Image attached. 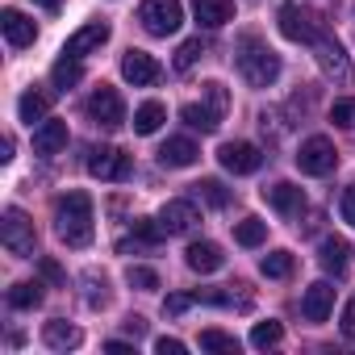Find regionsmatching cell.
I'll return each instance as SVG.
<instances>
[{
	"instance_id": "cell-1",
	"label": "cell",
	"mask_w": 355,
	"mask_h": 355,
	"mask_svg": "<svg viewBox=\"0 0 355 355\" xmlns=\"http://www.w3.org/2000/svg\"><path fill=\"white\" fill-rule=\"evenodd\" d=\"M55 230L67 247H88L92 243V197L88 193H63L55 201Z\"/></svg>"
},
{
	"instance_id": "cell-20",
	"label": "cell",
	"mask_w": 355,
	"mask_h": 355,
	"mask_svg": "<svg viewBox=\"0 0 355 355\" xmlns=\"http://www.w3.org/2000/svg\"><path fill=\"white\" fill-rule=\"evenodd\" d=\"M184 259H189V268L201 272V276H209V272H218V268L226 263V255H222L218 243H193V247L184 251Z\"/></svg>"
},
{
	"instance_id": "cell-16",
	"label": "cell",
	"mask_w": 355,
	"mask_h": 355,
	"mask_svg": "<svg viewBox=\"0 0 355 355\" xmlns=\"http://www.w3.org/2000/svg\"><path fill=\"white\" fill-rule=\"evenodd\" d=\"M263 201H268L276 214H284V218H297V214L305 209V193H301L297 184H272V189H263Z\"/></svg>"
},
{
	"instance_id": "cell-46",
	"label": "cell",
	"mask_w": 355,
	"mask_h": 355,
	"mask_svg": "<svg viewBox=\"0 0 355 355\" xmlns=\"http://www.w3.org/2000/svg\"><path fill=\"white\" fill-rule=\"evenodd\" d=\"M38 5H42V9H46V13H55V9H59V5H63V0H38Z\"/></svg>"
},
{
	"instance_id": "cell-37",
	"label": "cell",
	"mask_w": 355,
	"mask_h": 355,
	"mask_svg": "<svg viewBox=\"0 0 355 355\" xmlns=\"http://www.w3.org/2000/svg\"><path fill=\"white\" fill-rule=\"evenodd\" d=\"M330 121H334V125H343V130H355V101H334Z\"/></svg>"
},
{
	"instance_id": "cell-39",
	"label": "cell",
	"mask_w": 355,
	"mask_h": 355,
	"mask_svg": "<svg viewBox=\"0 0 355 355\" xmlns=\"http://www.w3.org/2000/svg\"><path fill=\"white\" fill-rule=\"evenodd\" d=\"M338 214H343V222H347V226H355V184L343 193V201H338Z\"/></svg>"
},
{
	"instance_id": "cell-24",
	"label": "cell",
	"mask_w": 355,
	"mask_h": 355,
	"mask_svg": "<svg viewBox=\"0 0 355 355\" xmlns=\"http://www.w3.org/2000/svg\"><path fill=\"white\" fill-rule=\"evenodd\" d=\"M46 109H51V96L46 92H26L21 101H17V113H21V121H42L46 117Z\"/></svg>"
},
{
	"instance_id": "cell-12",
	"label": "cell",
	"mask_w": 355,
	"mask_h": 355,
	"mask_svg": "<svg viewBox=\"0 0 355 355\" xmlns=\"http://www.w3.org/2000/svg\"><path fill=\"white\" fill-rule=\"evenodd\" d=\"M280 34L288 42H313L318 38V26H313V13L297 9V5H284L280 9Z\"/></svg>"
},
{
	"instance_id": "cell-27",
	"label": "cell",
	"mask_w": 355,
	"mask_h": 355,
	"mask_svg": "<svg viewBox=\"0 0 355 355\" xmlns=\"http://www.w3.org/2000/svg\"><path fill=\"white\" fill-rule=\"evenodd\" d=\"M51 80H55V88H63V92H67V88H76V84L84 80V67H80V63L67 55V59H59V63H55Z\"/></svg>"
},
{
	"instance_id": "cell-10",
	"label": "cell",
	"mask_w": 355,
	"mask_h": 355,
	"mask_svg": "<svg viewBox=\"0 0 355 355\" xmlns=\"http://www.w3.org/2000/svg\"><path fill=\"white\" fill-rule=\"evenodd\" d=\"M121 76H125L134 88H150V84H159L163 67H159L146 51H125V59H121Z\"/></svg>"
},
{
	"instance_id": "cell-31",
	"label": "cell",
	"mask_w": 355,
	"mask_h": 355,
	"mask_svg": "<svg viewBox=\"0 0 355 355\" xmlns=\"http://www.w3.org/2000/svg\"><path fill=\"white\" fill-rule=\"evenodd\" d=\"M280 338H284V326L280 322H255V330H251V347H259V351L276 347Z\"/></svg>"
},
{
	"instance_id": "cell-5",
	"label": "cell",
	"mask_w": 355,
	"mask_h": 355,
	"mask_svg": "<svg viewBox=\"0 0 355 355\" xmlns=\"http://www.w3.org/2000/svg\"><path fill=\"white\" fill-rule=\"evenodd\" d=\"M334 163H338L334 142H330V138H322V134L305 138V142H301V150H297V167H301L305 175H326V171H334Z\"/></svg>"
},
{
	"instance_id": "cell-17",
	"label": "cell",
	"mask_w": 355,
	"mask_h": 355,
	"mask_svg": "<svg viewBox=\"0 0 355 355\" xmlns=\"http://www.w3.org/2000/svg\"><path fill=\"white\" fill-rule=\"evenodd\" d=\"M193 17L205 30H222L226 21H234V5L230 0H193Z\"/></svg>"
},
{
	"instance_id": "cell-23",
	"label": "cell",
	"mask_w": 355,
	"mask_h": 355,
	"mask_svg": "<svg viewBox=\"0 0 355 355\" xmlns=\"http://www.w3.org/2000/svg\"><path fill=\"white\" fill-rule=\"evenodd\" d=\"M163 117H167V109H163L159 101H146V105L134 113V134H155V130L163 125Z\"/></svg>"
},
{
	"instance_id": "cell-3",
	"label": "cell",
	"mask_w": 355,
	"mask_h": 355,
	"mask_svg": "<svg viewBox=\"0 0 355 355\" xmlns=\"http://www.w3.org/2000/svg\"><path fill=\"white\" fill-rule=\"evenodd\" d=\"M138 21L146 34L155 38H167L184 26V5L180 0H142V9H138Z\"/></svg>"
},
{
	"instance_id": "cell-29",
	"label": "cell",
	"mask_w": 355,
	"mask_h": 355,
	"mask_svg": "<svg viewBox=\"0 0 355 355\" xmlns=\"http://www.w3.org/2000/svg\"><path fill=\"white\" fill-rule=\"evenodd\" d=\"M197 189V197L205 201V205H214V209H226L230 205V189L222 184V180H201V184H193Z\"/></svg>"
},
{
	"instance_id": "cell-21",
	"label": "cell",
	"mask_w": 355,
	"mask_h": 355,
	"mask_svg": "<svg viewBox=\"0 0 355 355\" xmlns=\"http://www.w3.org/2000/svg\"><path fill=\"white\" fill-rule=\"evenodd\" d=\"M80 338H84V334H80L71 322H59V318H55V322L42 326V343H46L51 351H71V347H80Z\"/></svg>"
},
{
	"instance_id": "cell-35",
	"label": "cell",
	"mask_w": 355,
	"mask_h": 355,
	"mask_svg": "<svg viewBox=\"0 0 355 355\" xmlns=\"http://www.w3.org/2000/svg\"><path fill=\"white\" fill-rule=\"evenodd\" d=\"M205 101H209V109H214L218 117H226V109H230V92H226L218 80H209V84H205Z\"/></svg>"
},
{
	"instance_id": "cell-40",
	"label": "cell",
	"mask_w": 355,
	"mask_h": 355,
	"mask_svg": "<svg viewBox=\"0 0 355 355\" xmlns=\"http://www.w3.org/2000/svg\"><path fill=\"white\" fill-rule=\"evenodd\" d=\"M38 268H42V276H46V280H51V284H67V276H63V268H59V263H55V259H42V263H38Z\"/></svg>"
},
{
	"instance_id": "cell-36",
	"label": "cell",
	"mask_w": 355,
	"mask_h": 355,
	"mask_svg": "<svg viewBox=\"0 0 355 355\" xmlns=\"http://www.w3.org/2000/svg\"><path fill=\"white\" fill-rule=\"evenodd\" d=\"M125 280H130L134 288H142V293H155V288H159V276H155L150 268H130Z\"/></svg>"
},
{
	"instance_id": "cell-25",
	"label": "cell",
	"mask_w": 355,
	"mask_h": 355,
	"mask_svg": "<svg viewBox=\"0 0 355 355\" xmlns=\"http://www.w3.org/2000/svg\"><path fill=\"white\" fill-rule=\"evenodd\" d=\"M180 117H184V125H193V130H201V134H214L218 130V113L214 109H201V105H184L180 109Z\"/></svg>"
},
{
	"instance_id": "cell-38",
	"label": "cell",
	"mask_w": 355,
	"mask_h": 355,
	"mask_svg": "<svg viewBox=\"0 0 355 355\" xmlns=\"http://www.w3.org/2000/svg\"><path fill=\"white\" fill-rule=\"evenodd\" d=\"M193 301H197L193 293H171V297L163 301V313H171V318H175V313H184V309H189Z\"/></svg>"
},
{
	"instance_id": "cell-32",
	"label": "cell",
	"mask_w": 355,
	"mask_h": 355,
	"mask_svg": "<svg viewBox=\"0 0 355 355\" xmlns=\"http://www.w3.org/2000/svg\"><path fill=\"white\" fill-rule=\"evenodd\" d=\"M201 351H226V355H239V338L226 334V330H201Z\"/></svg>"
},
{
	"instance_id": "cell-34",
	"label": "cell",
	"mask_w": 355,
	"mask_h": 355,
	"mask_svg": "<svg viewBox=\"0 0 355 355\" xmlns=\"http://www.w3.org/2000/svg\"><path fill=\"white\" fill-rule=\"evenodd\" d=\"M201 55H205L201 38H189V42H180V51H175V71H189V67H193Z\"/></svg>"
},
{
	"instance_id": "cell-4",
	"label": "cell",
	"mask_w": 355,
	"mask_h": 355,
	"mask_svg": "<svg viewBox=\"0 0 355 355\" xmlns=\"http://www.w3.org/2000/svg\"><path fill=\"white\" fill-rule=\"evenodd\" d=\"M0 243H5L13 255L30 259L34 247H38V234H34V222L21 214V209H5V222H0Z\"/></svg>"
},
{
	"instance_id": "cell-6",
	"label": "cell",
	"mask_w": 355,
	"mask_h": 355,
	"mask_svg": "<svg viewBox=\"0 0 355 355\" xmlns=\"http://www.w3.org/2000/svg\"><path fill=\"white\" fill-rule=\"evenodd\" d=\"M88 117H92L96 125H105V130H117V125L125 121V105H121L117 88L101 84V88H96V92L88 96Z\"/></svg>"
},
{
	"instance_id": "cell-18",
	"label": "cell",
	"mask_w": 355,
	"mask_h": 355,
	"mask_svg": "<svg viewBox=\"0 0 355 355\" xmlns=\"http://www.w3.org/2000/svg\"><path fill=\"white\" fill-rule=\"evenodd\" d=\"M197 142L193 138H167L163 146H159V163L163 167H193L197 163Z\"/></svg>"
},
{
	"instance_id": "cell-26",
	"label": "cell",
	"mask_w": 355,
	"mask_h": 355,
	"mask_svg": "<svg viewBox=\"0 0 355 355\" xmlns=\"http://www.w3.org/2000/svg\"><path fill=\"white\" fill-rule=\"evenodd\" d=\"M9 305H13V309H38V305H42V284H30V280L13 284V288H9Z\"/></svg>"
},
{
	"instance_id": "cell-2",
	"label": "cell",
	"mask_w": 355,
	"mask_h": 355,
	"mask_svg": "<svg viewBox=\"0 0 355 355\" xmlns=\"http://www.w3.org/2000/svg\"><path fill=\"white\" fill-rule=\"evenodd\" d=\"M239 71H243V80L251 88H268V84L280 80V59L259 38H243V46H239Z\"/></svg>"
},
{
	"instance_id": "cell-41",
	"label": "cell",
	"mask_w": 355,
	"mask_h": 355,
	"mask_svg": "<svg viewBox=\"0 0 355 355\" xmlns=\"http://www.w3.org/2000/svg\"><path fill=\"white\" fill-rule=\"evenodd\" d=\"M155 351L159 355H184V343L180 338H155Z\"/></svg>"
},
{
	"instance_id": "cell-8",
	"label": "cell",
	"mask_w": 355,
	"mask_h": 355,
	"mask_svg": "<svg viewBox=\"0 0 355 355\" xmlns=\"http://www.w3.org/2000/svg\"><path fill=\"white\" fill-rule=\"evenodd\" d=\"M218 159H222V167L234 171V175H251V171L263 167V150H259L255 142H226V146L218 150Z\"/></svg>"
},
{
	"instance_id": "cell-28",
	"label": "cell",
	"mask_w": 355,
	"mask_h": 355,
	"mask_svg": "<svg viewBox=\"0 0 355 355\" xmlns=\"http://www.w3.org/2000/svg\"><path fill=\"white\" fill-rule=\"evenodd\" d=\"M263 239H268V226H263L259 218H243V222L234 226V243H239V247H259Z\"/></svg>"
},
{
	"instance_id": "cell-45",
	"label": "cell",
	"mask_w": 355,
	"mask_h": 355,
	"mask_svg": "<svg viewBox=\"0 0 355 355\" xmlns=\"http://www.w3.org/2000/svg\"><path fill=\"white\" fill-rule=\"evenodd\" d=\"M0 159H5V163L13 159V138H5V142H0Z\"/></svg>"
},
{
	"instance_id": "cell-19",
	"label": "cell",
	"mask_w": 355,
	"mask_h": 355,
	"mask_svg": "<svg viewBox=\"0 0 355 355\" xmlns=\"http://www.w3.org/2000/svg\"><path fill=\"white\" fill-rule=\"evenodd\" d=\"M67 146V121H42L38 130H34V150L38 155H59Z\"/></svg>"
},
{
	"instance_id": "cell-22",
	"label": "cell",
	"mask_w": 355,
	"mask_h": 355,
	"mask_svg": "<svg viewBox=\"0 0 355 355\" xmlns=\"http://www.w3.org/2000/svg\"><path fill=\"white\" fill-rule=\"evenodd\" d=\"M322 268L326 272H334V276H343L347 272V243L343 239H322Z\"/></svg>"
},
{
	"instance_id": "cell-14",
	"label": "cell",
	"mask_w": 355,
	"mask_h": 355,
	"mask_svg": "<svg viewBox=\"0 0 355 355\" xmlns=\"http://www.w3.org/2000/svg\"><path fill=\"white\" fill-rule=\"evenodd\" d=\"M105 42H109V26H105V21H92V26H84V30H76V34L67 38V51H63V55L80 59V55H92V51H101Z\"/></svg>"
},
{
	"instance_id": "cell-13",
	"label": "cell",
	"mask_w": 355,
	"mask_h": 355,
	"mask_svg": "<svg viewBox=\"0 0 355 355\" xmlns=\"http://www.w3.org/2000/svg\"><path fill=\"white\" fill-rule=\"evenodd\" d=\"M330 309H334V288H330L326 280H313V284L305 288V297H301V318H305V322H326Z\"/></svg>"
},
{
	"instance_id": "cell-11",
	"label": "cell",
	"mask_w": 355,
	"mask_h": 355,
	"mask_svg": "<svg viewBox=\"0 0 355 355\" xmlns=\"http://www.w3.org/2000/svg\"><path fill=\"white\" fill-rule=\"evenodd\" d=\"M197 222H201V214H197L193 201H167V205L159 209V226H163V234H189Z\"/></svg>"
},
{
	"instance_id": "cell-42",
	"label": "cell",
	"mask_w": 355,
	"mask_h": 355,
	"mask_svg": "<svg viewBox=\"0 0 355 355\" xmlns=\"http://www.w3.org/2000/svg\"><path fill=\"white\" fill-rule=\"evenodd\" d=\"M343 334L355 343V301H347V305H343Z\"/></svg>"
},
{
	"instance_id": "cell-30",
	"label": "cell",
	"mask_w": 355,
	"mask_h": 355,
	"mask_svg": "<svg viewBox=\"0 0 355 355\" xmlns=\"http://www.w3.org/2000/svg\"><path fill=\"white\" fill-rule=\"evenodd\" d=\"M259 272H263L268 280H284V276H293V255H288V251H272V255H263Z\"/></svg>"
},
{
	"instance_id": "cell-7",
	"label": "cell",
	"mask_w": 355,
	"mask_h": 355,
	"mask_svg": "<svg viewBox=\"0 0 355 355\" xmlns=\"http://www.w3.org/2000/svg\"><path fill=\"white\" fill-rule=\"evenodd\" d=\"M88 175H96V180H125L130 175V155H121L117 146H96L88 155Z\"/></svg>"
},
{
	"instance_id": "cell-44",
	"label": "cell",
	"mask_w": 355,
	"mask_h": 355,
	"mask_svg": "<svg viewBox=\"0 0 355 355\" xmlns=\"http://www.w3.org/2000/svg\"><path fill=\"white\" fill-rule=\"evenodd\" d=\"M125 330L138 338V334H146V322H142V318H130V322H125Z\"/></svg>"
},
{
	"instance_id": "cell-33",
	"label": "cell",
	"mask_w": 355,
	"mask_h": 355,
	"mask_svg": "<svg viewBox=\"0 0 355 355\" xmlns=\"http://www.w3.org/2000/svg\"><path fill=\"white\" fill-rule=\"evenodd\" d=\"M130 230H134V239H138L142 247H155V243L163 239V226H159V222H150V218H134V222H130Z\"/></svg>"
},
{
	"instance_id": "cell-43",
	"label": "cell",
	"mask_w": 355,
	"mask_h": 355,
	"mask_svg": "<svg viewBox=\"0 0 355 355\" xmlns=\"http://www.w3.org/2000/svg\"><path fill=\"white\" fill-rule=\"evenodd\" d=\"M105 351H109V355H134V347H130V343H117V338L105 343Z\"/></svg>"
},
{
	"instance_id": "cell-15",
	"label": "cell",
	"mask_w": 355,
	"mask_h": 355,
	"mask_svg": "<svg viewBox=\"0 0 355 355\" xmlns=\"http://www.w3.org/2000/svg\"><path fill=\"white\" fill-rule=\"evenodd\" d=\"M0 30H5V38H9V46H30L34 38H38V30H34V21L21 13V9H5L0 13Z\"/></svg>"
},
{
	"instance_id": "cell-9",
	"label": "cell",
	"mask_w": 355,
	"mask_h": 355,
	"mask_svg": "<svg viewBox=\"0 0 355 355\" xmlns=\"http://www.w3.org/2000/svg\"><path fill=\"white\" fill-rule=\"evenodd\" d=\"M313 51H318V63H322L326 80H334V84H351V63H347V51H343L334 38H313Z\"/></svg>"
}]
</instances>
